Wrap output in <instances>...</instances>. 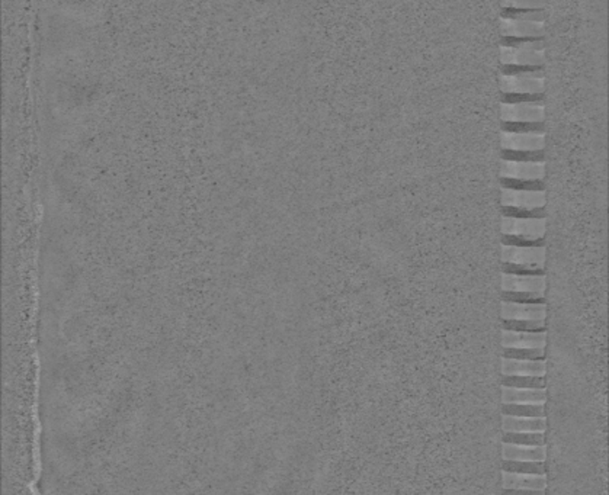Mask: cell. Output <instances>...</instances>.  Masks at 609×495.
I'll list each match as a JSON object with an SVG mask.
<instances>
[{
  "mask_svg": "<svg viewBox=\"0 0 609 495\" xmlns=\"http://www.w3.org/2000/svg\"><path fill=\"white\" fill-rule=\"evenodd\" d=\"M504 357L546 359V349H504Z\"/></svg>",
  "mask_w": 609,
  "mask_h": 495,
  "instance_id": "30",
  "label": "cell"
},
{
  "mask_svg": "<svg viewBox=\"0 0 609 495\" xmlns=\"http://www.w3.org/2000/svg\"><path fill=\"white\" fill-rule=\"evenodd\" d=\"M504 470L524 472V474H546V462L504 461Z\"/></svg>",
  "mask_w": 609,
  "mask_h": 495,
  "instance_id": "23",
  "label": "cell"
},
{
  "mask_svg": "<svg viewBox=\"0 0 609 495\" xmlns=\"http://www.w3.org/2000/svg\"><path fill=\"white\" fill-rule=\"evenodd\" d=\"M500 204L502 208L516 210H541L547 205L546 191L535 189H512L500 188Z\"/></svg>",
  "mask_w": 609,
  "mask_h": 495,
  "instance_id": "3",
  "label": "cell"
},
{
  "mask_svg": "<svg viewBox=\"0 0 609 495\" xmlns=\"http://www.w3.org/2000/svg\"><path fill=\"white\" fill-rule=\"evenodd\" d=\"M500 63L502 65H544L546 64V50H525L500 45Z\"/></svg>",
  "mask_w": 609,
  "mask_h": 495,
  "instance_id": "15",
  "label": "cell"
},
{
  "mask_svg": "<svg viewBox=\"0 0 609 495\" xmlns=\"http://www.w3.org/2000/svg\"><path fill=\"white\" fill-rule=\"evenodd\" d=\"M502 75L506 76H522V77H544L546 75V70H544V65H513V64H506L502 65Z\"/></svg>",
  "mask_w": 609,
  "mask_h": 495,
  "instance_id": "20",
  "label": "cell"
},
{
  "mask_svg": "<svg viewBox=\"0 0 609 495\" xmlns=\"http://www.w3.org/2000/svg\"><path fill=\"white\" fill-rule=\"evenodd\" d=\"M547 252L546 245H515L502 244L504 272L511 274H544Z\"/></svg>",
  "mask_w": 609,
  "mask_h": 495,
  "instance_id": "2",
  "label": "cell"
},
{
  "mask_svg": "<svg viewBox=\"0 0 609 495\" xmlns=\"http://www.w3.org/2000/svg\"><path fill=\"white\" fill-rule=\"evenodd\" d=\"M500 45L504 47H513V49H525V50H544V39H534V38H515V37H502Z\"/></svg>",
  "mask_w": 609,
  "mask_h": 495,
  "instance_id": "24",
  "label": "cell"
},
{
  "mask_svg": "<svg viewBox=\"0 0 609 495\" xmlns=\"http://www.w3.org/2000/svg\"><path fill=\"white\" fill-rule=\"evenodd\" d=\"M504 301L546 302V294H528V292H504Z\"/></svg>",
  "mask_w": 609,
  "mask_h": 495,
  "instance_id": "32",
  "label": "cell"
},
{
  "mask_svg": "<svg viewBox=\"0 0 609 495\" xmlns=\"http://www.w3.org/2000/svg\"><path fill=\"white\" fill-rule=\"evenodd\" d=\"M502 402L504 404H546L547 390L546 388H520V387H502Z\"/></svg>",
  "mask_w": 609,
  "mask_h": 495,
  "instance_id": "16",
  "label": "cell"
},
{
  "mask_svg": "<svg viewBox=\"0 0 609 495\" xmlns=\"http://www.w3.org/2000/svg\"><path fill=\"white\" fill-rule=\"evenodd\" d=\"M502 8H515V9H544L547 5V0H500Z\"/></svg>",
  "mask_w": 609,
  "mask_h": 495,
  "instance_id": "31",
  "label": "cell"
},
{
  "mask_svg": "<svg viewBox=\"0 0 609 495\" xmlns=\"http://www.w3.org/2000/svg\"><path fill=\"white\" fill-rule=\"evenodd\" d=\"M547 319L546 302L502 301V320L538 321Z\"/></svg>",
  "mask_w": 609,
  "mask_h": 495,
  "instance_id": "9",
  "label": "cell"
},
{
  "mask_svg": "<svg viewBox=\"0 0 609 495\" xmlns=\"http://www.w3.org/2000/svg\"><path fill=\"white\" fill-rule=\"evenodd\" d=\"M500 34L502 37L542 39L546 37V25L544 22L500 18Z\"/></svg>",
  "mask_w": 609,
  "mask_h": 495,
  "instance_id": "11",
  "label": "cell"
},
{
  "mask_svg": "<svg viewBox=\"0 0 609 495\" xmlns=\"http://www.w3.org/2000/svg\"><path fill=\"white\" fill-rule=\"evenodd\" d=\"M502 458L504 461L546 462L547 446L546 444H516V443L504 442Z\"/></svg>",
  "mask_w": 609,
  "mask_h": 495,
  "instance_id": "13",
  "label": "cell"
},
{
  "mask_svg": "<svg viewBox=\"0 0 609 495\" xmlns=\"http://www.w3.org/2000/svg\"><path fill=\"white\" fill-rule=\"evenodd\" d=\"M504 328L508 330H520V331H534V330H546V320L528 321V320H505Z\"/></svg>",
  "mask_w": 609,
  "mask_h": 495,
  "instance_id": "28",
  "label": "cell"
},
{
  "mask_svg": "<svg viewBox=\"0 0 609 495\" xmlns=\"http://www.w3.org/2000/svg\"><path fill=\"white\" fill-rule=\"evenodd\" d=\"M504 414L546 417V404H504Z\"/></svg>",
  "mask_w": 609,
  "mask_h": 495,
  "instance_id": "18",
  "label": "cell"
},
{
  "mask_svg": "<svg viewBox=\"0 0 609 495\" xmlns=\"http://www.w3.org/2000/svg\"><path fill=\"white\" fill-rule=\"evenodd\" d=\"M502 487L509 492L544 494L547 488V474H524V472H502Z\"/></svg>",
  "mask_w": 609,
  "mask_h": 495,
  "instance_id": "4",
  "label": "cell"
},
{
  "mask_svg": "<svg viewBox=\"0 0 609 495\" xmlns=\"http://www.w3.org/2000/svg\"><path fill=\"white\" fill-rule=\"evenodd\" d=\"M502 102L544 105V94H504Z\"/></svg>",
  "mask_w": 609,
  "mask_h": 495,
  "instance_id": "29",
  "label": "cell"
},
{
  "mask_svg": "<svg viewBox=\"0 0 609 495\" xmlns=\"http://www.w3.org/2000/svg\"><path fill=\"white\" fill-rule=\"evenodd\" d=\"M502 18L509 19H520V20H534V22H546L547 13L546 9H515V8H504Z\"/></svg>",
  "mask_w": 609,
  "mask_h": 495,
  "instance_id": "19",
  "label": "cell"
},
{
  "mask_svg": "<svg viewBox=\"0 0 609 495\" xmlns=\"http://www.w3.org/2000/svg\"><path fill=\"white\" fill-rule=\"evenodd\" d=\"M504 442L516 443V444H546V433H542V432H525V433L505 432Z\"/></svg>",
  "mask_w": 609,
  "mask_h": 495,
  "instance_id": "22",
  "label": "cell"
},
{
  "mask_svg": "<svg viewBox=\"0 0 609 495\" xmlns=\"http://www.w3.org/2000/svg\"><path fill=\"white\" fill-rule=\"evenodd\" d=\"M502 131L546 134V125H544V122H504Z\"/></svg>",
  "mask_w": 609,
  "mask_h": 495,
  "instance_id": "26",
  "label": "cell"
},
{
  "mask_svg": "<svg viewBox=\"0 0 609 495\" xmlns=\"http://www.w3.org/2000/svg\"><path fill=\"white\" fill-rule=\"evenodd\" d=\"M504 385L520 388H546V376H508L504 375Z\"/></svg>",
  "mask_w": 609,
  "mask_h": 495,
  "instance_id": "21",
  "label": "cell"
},
{
  "mask_svg": "<svg viewBox=\"0 0 609 495\" xmlns=\"http://www.w3.org/2000/svg\"><path fill=\"white\" fill-rule=\"evenodd\" d=\"M500 144L504 150L513 151H538L546 147V134L535 132H509L502 131Z\"/></svg>",
  "mask_w": 609,
  "mask_h": 495,
  "instance_id": "10",
  "label": "cell"
},
{
  "mask_svg": "<svg viewBox=\"0 0 609 495\" xmlns=\"http://www.w3.org/2000/svg\"><path fill=\"white\" fill-rule=\"evenodd\" d=\"M500 90L502 94H544L546 82L544 77H522V76H500Z\"/></svg>",
  "mask_w": 609,
  "mask_h": 495,
  "instance_id": "14",
  "label": "cell"
},
{
  "mask_svg": "<svg viewBox=\"0 0 609 495\" xmlns=\"http://www.w3.org/2000/svg\"><path fill=\"white\" fill-rule=\"evenodd\" d=\"M547 233V217H502V244L542 245Z\"/></svg>",
  "mask_w": 609,
  "mask_h": 495,
  "instance_id": "1",
  "label": "cell"
},
{
  "mask_svg": "<svg viewBox=\"0 0 609 495\" xmlns=\"http://www.w3.org/2000/svg\"><path fill=\"white\" fill-rule=\"evenodd\" d=\"M500 177L518 180H544V177H546V162H515L502 159Z\"/></svg>",
  "mask_w": 609,
  "mask_h": 495,
  "instance_id": "8",
  "label": "cell"
},
{
  "mask_svg": "<svg viewBox=\"0 0 609 495\" xmlns=\"http://www.w3.org/2000/svg\"><path fill=\"white\" fill-rule=\"evenodd\" d=\"M502 122H544L546 106L539 103H500Z\"/></svg>",
  "mask_w": 609,
  "mask_h": 495,
  "instance_id": "6",
  "label": "cell"
},
{
  "mask_svg": "<svg viewBox=\"0 0 609 495\" xmlns=\"http://www.w3.org/2000/svg\"><path fill=\"white\" fill-rule=\"evenodd\" d=\"M546 359L502 357V375L508 376H546Z\"/></svg>",
  "mask_w": 609,
  "mask_h": 495,
  "instance_id": "12",
  "label": "cell"
},
{
  "mask_svg": "<svg viewBox=\"0 0 609 495\" xmlns=\"http://www.w3.org/2000/svg\"><path fill=\"white\" fill-rule=\"evenodd\" d=\"M547 276L544 274H511L502 272L504 292H528V294H546Z\"/></svg>",
  "mask_w": 609,
  "mask_h": 495,
  "instance_id": "5",
  "label": "cell"
},
{
  "mask_svg": "<svg viewBox=\"0 0 609 495\" xmlns=\"http://www.w3.org/2000/svg\"><path fill=\"white\" fill-rule=\"evenodd\" d=\"M504 432H515V433H525V432H542L547 430V417H532V416H502Z\"/></svg>",
  "mask_w": 609,
  "mask_h": 495,
  "instance_id": "17",
  "label": "cell"
},
{
  "mask_svg": "<svg viewBox=\"0 0 609 495\" xmlns=\"http://www.w3.org/2000/svg\"><path fill=\"white\" fill-rule=\"evenodd\" d=\"M502 159L515 160V162H546V155H544V150H538V151L504 150Z\"/></svg>",
  "mask_w": 609,
  "mask_h": 495,
  "instance_id": "25",
  "label": "cell"
},
{
  "mask_svg": "<svg viewBox=\"0 0 609 495\" xmlns=\"http://www.w3.org/2000/svg\"><path fill=\"white\" fill-rule=\"evenodd\" d=\"M502 345L504 349H546L547 330L520 331L504 328Z\"/></svg>",
  "mask_w": 609,
  "mask_h": 495,
  "instance_id": "7",
  "label": "cell"
},
{
  "mask_svg": "<svg viewBox=\"0 0 609 495\" xmlns=\"http://www.w3.org/2000/svg\"><path fill=\"white\" fill-rule=\"evenodd\" d=\"M500 184H502L504 188H512V189L546 191L544 180H518V179H502L500 177Z\"/></svg>",
  "mask_w": 609,
  "mask_h": 495,
  "instance_id": "27",
  "label": "cell"
}]
</instances>
